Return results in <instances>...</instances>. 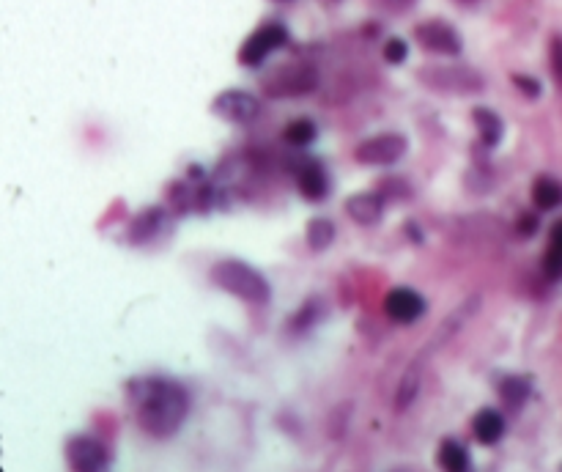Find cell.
<instances>
[{
    "label": "cell",
    "mask_w": 562,
    "mask_h": 472,
    "mask_svg": "<svg viewBox=\"0 0 562 472\" xmlns=\"http://www.w3.org/2000/svg\"><path fill=\"white\" fill-rule=\"evenodd\" d=\"M319 135V127L310 121V118H297L291 121L286 129H283V138L291 143V146H310L313 140Z\"/></svg>",
    "instance_id": "20"
},
{
    "label": "cell",
    "mask_w": 562,
    "mask_h": 472,
    "mask_svg": "<svg viewBox=\"0 0 562 472\" xmlns=\"http://www.w3.org/2000/svg\"><path fill=\"white\" fill-rule=\"evenodd\" d=\"M513 83H516V88H519L524 97H541V83L538 80H532V77H524V75H513Z\"/></svg>",
    "instance_id": "24"
},
{
    "label": "cell",
    "mask_w": 562,
    "mask_h": 472,
    "mask_svg": "<svg viewBox=\"0 0 562 472\" xmlns=\"http://www.w3.org/2000/svg\"><path fill=\"white\" fill-rule=\"evenodd\" d=\"M288 42V33L286 28L280 25V22H266L261 25L258 31L242 44V50H239V61L244 66H258L264 64L269 53H275L277 47H283Z\"/></svg>",
    "instance_id": "6"
},
{
    "label": "cell",
    "mask_w": 562,
    "mask_h": 472,
    "mask_svg": "<svg viewBox=\"0 0 562 472\" xmlns=\"http://www.w3.org/2000/svg\"><path fill=\"white\" fill-rule=\"evenodd\" d=\"M406 55H409V47H406L403 39H390V42L384 44V61L387 64H403Z\"/></svg>",
    "instance_id": "23"
},
{
    "label": "cell",
    "mask_w": 562,
    "mask_h": 472,
    "mask_svg": "<svg viewBox=\"0 0 562 472\" xmlns=\"http://www.w3.org/2000/svg\"><path fill=\"white\" fill-rule=\"evenodd\" d=\"M538 217L535 215H521L519 223H516V234L519 236H535V231H538Z\"/></svg>",
    "instance_id": "26"
},
{
    "label": "cell",
    "mask_w": 562,
    "mask_h": 472,
    "mask_svg": "<svg viewBox=\"0 0 562 472\" xmlns=\"http://www.w3.org/2000/svg\"><path fill=\"white\" fill-rule=\"evenodd\" d=\"M319 88V72L313 66H286V69H277L275 75L269 77L264 83V91L269 97L275 99H299L308 97L310 91Z\"/></svg>",
    "instance_id": "5"
},
{
    "label": "cell",
    "mask_w": 562,
    "mask_h": 472,
    "mask_svg": "<svg viewBox=\"0 0 562 472\" xmlns=\"http://www.w3.org/2000/svg\"><path fill=\"white\" fill-rule=\"evenodd\" d=\"M472 116H475V127L480 132V140L486 146H497V140L502 138V118L488 108H475Z\"/></svg>",
    "instance_id": "18"
},
{
    "label": "cell",
    "mask_w": 562,
    "mask_h": 472,
    "mask_svg": "<svg viewBox=\"0 0 562 472\" xmlns=\"http://www.w3.org/2000/svg\"><path fill=\"white\" fill-rule=\"evenodd\" d=\"M406 154V138L387 132V135H376V138L362 140L354 149V157L362 165H393Z\"/></svg>",
    "instance_id": "8"
},
{
    "label": "cell",
    "mask_w": 562,
    "mask_h": 472,
    "mask_svg": "<svg viewBox=\"0 0 562 472\" xmlns=\"http://www.w3.org/2000/svg\"><path fill=\"white\" fill-rule=\"evenodd\" d=\"M138 404V423L154 440H168L190 415V396L173 379H146L132 387Z\"/></svg>",
    "instance_id": "1"
},
{
    "label": "cell",
    "mask_w": 562,
    "mask_h": 472,
    "mask_svg": "<svg viewBox=\"0 0 562 472\" xmlns=\"http://www.w3.org/2000/svg\"><path fill=\"white\" fill-rule=\"evenodd\" d=\"M66 462L77 472H99L110 464V453L99 440L80 434L66 445Z\"/></svg>",
    "instance_id": "10"
},
{
    "label": "cell",
    "mask_w": 562,
    "mask_h": 472,
    "mask_svg": "<svg viewBox=\"0 0 562 472\" xmlns=\"http://www.w3.org/2000/svg\"><path fill=\"white\" fill-rule=\"evenodd\" d=\"M480 302H483L480 300V294H472L469 300L461 302L456 311L447 316L445 324H442V330H436L434 338H431V344L425 346L423 352L414 357V363L406 368V374H403L401 382H398V393H395L398 409H406L414 398H417V393H420V379H423L425 365H428V357H431L436 349H442V346H445L447 341H450V338H453V335H456L458 330H461V327L478 313Z\"/></svg>",
    "instance_id": "2"
},
{
    "label": "cell",
    "mask_w": 562,
    "mask_h": 472,
    "mask_svg": "<svg viewBox=\"0 0 562 472\" xmlns=\"http://www.w3.org/2000/svg\"><path fill=\"white\" fill-rule=\"evenodd\" d=\"M212 113L231 121V124H250L261 113V102L247 91L228 88L223 94H217V99L212 102Z\"/></svg>",
    "instance_id": "9"
},
{
    "label": "cell",
    "mask_w": 562,
    "mask_h": 472,
    "mask_svg": "<svg viewBox=\"0 0 562 472\" xmlns=\"http://www.w3.org/2000/svg\"><path fill=\"white\" fill-rule=\"evenodd\" d=\"M332 239H335V226H332V220H327V217H316V220H310L308 245L313 247V250H324V247H329Z\"/></svg>",
    "instance_id": "21"
},
{
    "label": "cell",
    "mask_w": 562,
    "mask_h": 472,
    "mask_svg": "<svg viewBox=\"0 0 562 472\" xmlns=\"http://www.w3.org/2000/svg\"><path fill=\"white\" fill-rule=\"evenodd\" d=\"M543 272L549 280L562 278V220L552 226V239H549V250L543 256Z\"/></svg>",
    "instance_id": "17"
},
{
    "label": "cell",
    "mask_w": 562,
    "mask_h": 472,
    "mask_svg": "<svg viewBox=\"0 0 562 472\" xmlns=\"http://www.w3.org/2000/svg\"><path fill=\"white\" fill-rule=\"evenodd\" d=\"M499 393H502V398L508 401L510 407H521L524 398L530 396V382H527V379H519V376H508V379H502Z\"/></svg>",
    "instance_id": "22"
},
{
    "label": "cell",
    "mask_w": 562,
    "mask_h": 472,
    "mask_svg": "<svg viewBox=\"0 0 562 472\" xmlns=\"http://www.w3.org/2000/svg\"><path fill=\"white\" fill-rule=\"evenodd\" d=\"M414 39L417 44L428 50V53L439 55H458L461 53V36L456 28L445 20H425L414 28Z\"/></svg>",
    "instance_id": "7"
},
{
    "label": "cell",
    "mask_w": 562,
    "mask_h": 472,
    "mask_svg": "<svg viewBox=\"0 0 562 472\" xmlns=\"http://www.w3.org/2000/svg\"><path fill=\"white\" fill-rule=\"evenodd\" d=\"M165 228H168V215H165V209H162V206H151V209L140 212V215L132 220L127 239L132 245H149L151 239H157Z\"/></svg>",
    "instance_id": "12"
},
{
    "label": "cell",
    "mask_w": 562,
    "mask_h": 472,
    "mask_svg": "<svg viewBox=\"0 0 562 472\" xmlns=\"http://www.w3.org/2000/svg\"><path fill=\"white\" fill-rule=\"evenodd\" d=\"M212 283L220 286V289L231 291L239 300L253 302V305H264L269 300V294H272L264 275L255 267H250V264L236 261V258H225L220 264H214Z\"/></svg>",
    "instance_id": "3"
},
{
    "label": "cell",
    "mask_w": 562,
    "mask_h": 472,
    "mask_svg": "<svg viewBox=\"0 0 562 472\" xmlns=\"http://www.w3.org/2000/svg\"><path fill=\"white\" fill-rule=\"evenodd\" d=\"M552 72H554V80L562 86V39L557 36L552 42Z\"/></svg>",
    "instance_id": "25"
},
{
    "label": "cell",
    "mask_w": 562,
    "mask_h": 472,
    "mask_svg": "<svg viewBox=\"0 0 562 472\" xmlns=\"http://www.w3.org/2000/svg\"><path fill=\"white\" fill-rule=\"evenodd\" d=\"M417 80L445 94H478L486 86V80L467 66H423L417 72Z\"/></svg>",
    "instance_id": "4"
},
{
    "label": "cell",
    "mask_w": 562,
    "mask_h": 472,
    "mask_svg": "<svg viewBox=\"0 0 562 472\" xmlns=\"http://www.w3.org/2000/svg\"><path fill=\"white\" fill-rule=\"evenodd\" d=\"M299 193L305 195L308 201H321L329 190V182H327V173L321 168L319 162H305L302 168H299Z\"/></svg>",
    "instance_id": "14"
},
{
    "label": "cell",
    "mask_w": 562,
    "mask_h": 472,
    "mask_svg": "<svg viewBox=\"0 0 562 472\" xmlns=\"http://www.w3.org/2000/svg\"><path fill=\"white\" fill-rule=\"evenodd\" d=\"M472 431L483 445H497L505 434V418L499 415L497 409H480L472 420Z\"/></svg>",
    "instance_id": "15"
},
{
    "label": "cell",
    "mask_w": 562,
    "mask_h": 472,
    "mask_svg": "<svg viewBox=\"0 0 562 472\" xmlns=\"http://www.w3.org/2000/svg\"><path fill=\"white\" fill-rule=\"evenodd\" d=\"M532 204L543 212L562 206V182H557L554 176H538L532 184Z\"/></svg>",
    "instance_id": "16"
},
{
    "label": "cell",
    "mask_w": 562,
    "mask_h": 472,
    "mask_svg": "<svg viewBox=\"0 0 562 472\" xmlns=\"http://www.w3.org/2000/svg\"><path fill=\"white\" fill-rule=\"evenodd\" d=\"M379 6L387 11H395V14H403L414 6V0H379Z\"/></svg>",
    "instance_id": "27"
},
{
    "label": "cell",
    "mask_w": 562,
    "mask_h": 472,
    "mask_svg": "<svg viewBox=\"0 0 562 472\" xmlns=\"http://www.w3.org/2000/svg\"><path fill=\"white\" fill-rule=\"evenodd\" d=\"M384 311H387V316H390L393 322L412 324L425 313V300L414 289L398 286V289H393L387 294Z\"/></svg>",
    "instance_id": "11"
},
{
    "label": "cell",
    "mask_w": 562,
    "mask_h": 472,
    "mask_svg": "<svg viewBox=\"0 0 562 472\" xmlns=\"http://www.w3.org/2000/svg\"><path fill=\"white\" fill-rule=\"evenodd\" d=\"M439 464L450 472L469 470V453L467 448L456 440H445L439 448Z\"/></svg>",
    "instance_id": "19"
},
{
    "label": "cell",
    "mask_w": 562,
    "mask_h": 472,
    "mask_svg": "<svg viewBox=\"0 0 562 472\" xmlns=\"http://www.w3.org/2000/svg\"><path fill=\"white\" fill-rule=\"evenodd\" d=\"M346 212L354 223L360 226H373L384 215V198L379 193H357L346 201Z\"/></svg>",
    "instance_id": "13"
}]
</instances>
